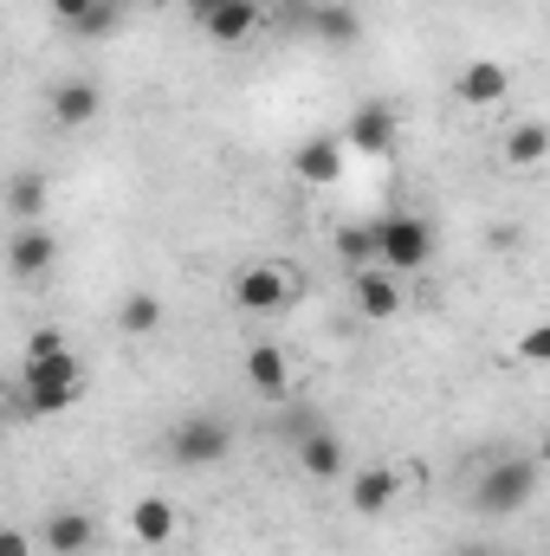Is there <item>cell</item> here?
<instances>
[{
  "instance_id": "obj_1",
  "label": "cell",
  "mask_w": 550,
  "mask_h": 556,
  "mask_svg": "<svg viewBox=\"0 0 550 556\" xmlns=\"http://www.w3.org/2000/svg\"><path fill=\"white\" fill-rule=\"evenodd\" d=\"M78 395H85V363H78L72 350L39 356V363L20 369V408H26V415H65Z\"/></svg>"
},
{
  "instance_id": "obj_2",
  "label": "cell",
  "mask_w": 550,
  "mask_h": 556,
  "mask_svg": "<svg viewBox=\"0 0 550 556\" xmlns=\"http://www.w3.org/2000/svg\"><path fill=\"white\" fill-rule=\"evenodd\" d=\"M532 492H538V459H499V466L479 472L473 505H479L486 518H512V511L532 505Z\"/></svg>"
},
{
  "instance_id": "obj_3",
  "label": "cell",
  "mask_w": 550,
  "mask_h": 556,
  "mask_svg": "<svg viewBox=\"0 0 550 556\" xmlns=\"http://www.w3.org/2000/svg\"><path fill=\"white\" fill-rule=\"evenodd\" d=\"M227 453H234V427L221 415H188V420L168 427V459L175 466H195L201 472V466H221Z\"/></svg>"
},
{
  "instance_id": "obj_4",
  "label": "cell",
  "mask_w": 550,
  "mask_h": 556,
  "mask_svg": "<svg viewBox=\"0 0 550 556\" xmlns=\"http://www.w3.org/2000/svg\"><path fill=\"white\" fill-rule=\"evenodd\" d=\"M383 273L396 278H414L427 260H434V227L421 214H383Z\"/></svg>"
},
{
  "instance_id": "obj_5",
  "label": "cell",
  "mask_w": 550,
  "mask_h": 556,
  "mask_svg": "<svg viewBox=\"0 0 550 556\" xmlns=\"http://www.w3.org/2000/svg\"><path fill=\"white\" fill-rule=\"evenodd\" d=\"M291 291H298V278L285 273V266H247V273L234 278V304L240 311H253V317H273L291 304Z\"/></svg>"
},
{
  "instance_id": "obj_6",
  "label": "cell",
  "mask_w": 550,
  "mask_h": 556,
  "mask_svg": "<svg viewBox=\"0 0 550 556\" xmlns=\"http://www.w3.org/2000/svg\"><path fill=\"white\" fill-rule=\"evenodd\" d=\"M396 130H402V124H396V111H389V104H357V111L343 117V130H337V137H343L350 155H389V149H396Z\"/></svg>"
},
{
  "instance_id": "obj_7",
  "label": "cell",
  "mask_w": 550,
  "mask_h": 556,
  "mask_svg": "<svg viewBox=\"0 0 550 556\" xmlns=\"http://www.w3.org/2000/svg\"><path fill=\"white\" fill-rule=\"evenodd\" d=\"M52 266H59V240H52V227L26 220V227L13 233V247H7V273L20 278V285H33V278H46Z\"/></svg>"
},
{
  "instance_id": "obj_8",
  "label": "cell",
  "mask_w": 550,
  "mask_h": 556,
  "mask_svg": "<svg viewBox=\"0 0 550 556\" xmlns=\"http://www.w3.org/2000/svg\"><path fill=\"white\" fill-rule=\"evenodd\" d=\"M350 304H357L370 324H389V317L402 311V285H396V273H383V266L350 273Z\"/></svg>"
},
{
  "instance_id": "obj_9",
  "label": "cell",
  "mask_w": 550,
  "mask_h": 556,
  "mask_svg": "<svg viewBox=\"0 0 550 556\" xmlns=\"http://www.w3.org/2000/svg\"><path fill=\"white\" fill-rule=\"evenodd\" d=\"M98 538H104V531H98L91 511H52V518L39 525V544H46L52 556H85Z\"/></svg>"
},
{
  "instance_id": "obj_10",
  "label": "cell",
  "mask_w": 550,
  "mask_h": 556,
  "mask_svg": "<svg viewBox=\"0 0 550 556\" xmlns=\"http://www.w3.org/2000/svg\"><path fill=\"white\" fill-rule=\"evenodd\" d=\"M460 104L466 111H492V104H505V91H512V72L499 65V59H473L466 72H460Z\"/></svg>"
},
{
  "instance_id": "obj_11",
  "label": "cell",
  "mask_w": 550,
  "mask_h": 556,
  "mask_svg": "<svg viewBox=\"0 0 550 556\" xmlns=\"http://www.w3.org/2000/svg\"><path fill=\"white\" fill-rule=\"evenodd\" d=\"M98 111H104V91H98L91 78L52 85V124H59V130H85V124H98Z\"/></svg>"
},
{
  "instance_id": "obj_12",
  "label": "cell",
  "mask_w": 550,
  "mask_h": 556,
  "mask_svg": "<svg viewBox=\"0 0 550 556\" xmlns=\"http://www.w3.org/2000/svg\"><path fill=\"white\" fill-rule=\"evenodd\" d=\"M247 382H253L260 402H285V395H291V363H285L278 343H253V350H247Z\"/></svg>"
},
{
  "instance_id": "obj_13",
  "label": "cell",
  "mask_w": 550,
  "mask_h": 556,
  "mask_svg": "<svg viewBox=\"0 0 550 556\" xmlns=\"http://www.w3.org/2000/svg\"><path fill=\"white\" fill-rule=\"evenodd\" d=\"M396 498H402V472H396V466H363V472L350 479V511H363V518L389 511Z\"/></svg>"
},
{
  "instance_id": "obj_14",
  "label": "cell",
  "mask_w": 550,
  "mask_h": 556,
  "mask_svg": "<svg viewBox=\"0 0 550 556\" xmlns=\"http://www.w3.org/2000/svg\"><path fill=\"white\" fill-rule=\"evenodd\" d=\"M260 26H266V7H260V0H227L221 13L201 20V33H208L214 46H240V39H253Z\"/></svg>"
},
{
  "instance_id": "obj_15",
  "label": "cell",
  "mask_w": 550,
  "mask_h": 556,
  "mask_svg": "<svg viewBox=\"0 0 550 556\" xmlns=\"http://www.w3.org/2000/svg\"><path fill=\"white\" fill-rule=\"evenodd\" d=\"M298 466H304L311 479H343L350 459H343V440H337L330 427H311V433L298 440Z\"/></svg>"
},
{
  "instance_id": "obj_16",
  "label": "cell",
  "mask_w": 550,
  "mask_h": 556,
  "mask_svg": "<svg viewBox=\"0 0 550 556\" xmlns=\"http://www.w3.org/2000/svg\"><path fill=\"white\" fill-rule=\"evenodd\" d=\"M505 162H512V168H545L550 162V124L518 117V124L505 130Z\"/></svg>"
},
{
  "instance_id": "obj_17",
  "label": "cell",
  "mask_w": 550,
  "mask_h": 556,
  "mask_svg": "<svg viewBox=\"0 0 550 556\" xmlns=\"http://www.w3.org/2000/svg\"><path fill=\"white\" fill-rule=\"evenodd\" d=\"M130 538H137L142 551L168 544V538H175V505H168V498H155V492L137 498V505H130Z\"/></svg>"
},
{
  "instance_id": "obj_18",
  "label": "cell",
  "mask_w": 550,
  "mask_h": 556,
  "mask_svg": "<svg viewBox=\"0 0 550 556\" xmlns=\"http://www.w3.org/2000/svg\"><path fill=\"white\" fill-rule=\"evenodd\" d=\"M343 155H350L343 137H311L304 149H298V175H304V181H317V188H330V181L343 175Z\"/></svg>"
},
{
  "instance_id": "obj_19",
  "label": "cell",
  "mask_w": 550,
  "mask_h": 556,
  "mask_svg": "<svg viewBox=\"0 0 550 556\" xmlns=\"http://www.w3.org/2000/svg\"><path fill=\"white\" fill-rule=\"evenodd\" d=\"M337 260L350 266V273H370V266H383V227L370 220H357V227H337Z\"/></svg>"
},
{
  "instance_id": "obj_20",
  "label": "cell",
  "mask_w": 550,
  "mask_h": 556,
  "mask_svg": "<svg viewBox=\"0 0 550 556\" xmlns=\"http://www.w3.org/2000/svg\"><path fill=\"white\" fill-rule=\"evenodd\" d=\"M311 33H317L324 46H350V39L363 33V20H357L350 0H317V7H311Z\"/></svg>"
},
{
  "instance_id": "obj_21",
  "label": "cell",
  "mask_w": 550,
  "mask_h": 556,
  "mask_svg": "<svg viewBox=\"0 0 550 556\" xmlns=\"http://www.w3.org/2000/svg\"><path fill=\"white\" fill-rule=\"evenodd\" d=\"M117 330H124V337H155V330H162V298H155V291H130L124 311H117Z\"/></svg>"
},
{
  "instance_id": "obj_22",
  "label": "cell",
  "mask_w": 550,
  "mask_h": 556,
  "mask_svg": "<svg viewBox=\"0 0 550 556\" xmlns=\"http://www.w3.org/2000/svg\"><path fill=\"white\" fill-rule=\"evenodd\" d=\"M39 207H46V175H20L13 181V214L20 220H39Z\"/></svg>"
},
{
  "instance_id": "obj_23",
  "label": "cell",
  "mask_w": 550,
  "mask_h": 556,
  "mask_svg": "<svg viewBox=\"0 0 550 556\" xmlns=\"http://www.w3.org/2000/svg\"><path fill=\"white\" fill-rule=\"evenodd\" d=\"M518 363L550 369V317H545V324H532V330H518Z\"/></svg>"
},
{
  "instance_id": "obj_24",
  "label": "cell",
  "mask_w": 550,
  "mask_h": 556,
  "mask_svg": "<svg viewBox=\"0 0 550 556\" xmlns=\"http://www.w3.org/2000/svg\"><path fill=\"white\" fill-rule=\"evenodd\" d=\"M59 350H72V343H65V330H52V324H46V330H33V343H26V363H39V356H59Z\"/></svg>"
},
{
  "instance_id": "obj_25",
  "label": "cell",
  "mask_w": 550,
  "mask_h": 556,
  "mask_svg": "<svg viewBox=\"0 0 550 556\" xmlns=\"http://www.w3.org/2000/svg\"><path fill=\"white\" fill-rule=\"evenodd\" d=\"M91 13H98V0H52V20H65L72 33H78V26H85Z\"/></svg>"
},
{
  "instance_id": "obj_26",
  "label": "cell",
  "mask_w": 550,
  "mask_h": 556,
  "mask_svg": "<svg viewBox=\"0 0 550 556\" xmlns=\"http://www.w3.org/2000/svg\"><path fill=\"white\" fill-rule=\"evenodd\" d=\"M486 247H492V253H512V247H525V233H518L512 220H499V227L486 233Z\"/></svg>"
},
{
  "instance_id": "obj_27",
  "label": "cell",
  "mask_w": 550,
  "mask_h": 556,
  "mask_svg": "<svg viewBox=\"0 0 550 556\" xmlns=\"http://www.w3.org/2000/svg\"><path fill=\"white\" fill-rule=\"evenodd\" d=\"M0 556H33V538H26V531H7V538H0Z\"/></svg>"
},
{
  "instance_id": "obj_28",
  "label": "cell",
  "mask_w": 550,
  "mask_h": 556,
  "mask_svg": "<svg viewBox=\"0 0 550 556\" xmlns=\"http://www.w3.org/2000/svg\"><path fill=\"white\" fill-rule=\"evenodd\" d=\"M221 7H227V0H188V13H195V20H208V13H221Z\"/></svg>"
},
{
  "instance_id": "obj_29",
  "label": "cell",
  "mask_w": 550,
  "mask_h": 556,
  "mask_svg": "<svg viewBox=\"0 0 550 556\" xmlns=\"http://www.w3.org/2000/svg\"><path fill=\"white\" fill-rule=\"evenodd\" d=\"M453 556H499V551H492V544H460Z\"/></svg>"
},
{
  "instance_id": "obj_30",
  "label": "cell",
  "mask_w": 550,
  "mask_h": 556,
  "mask_svg": "<svg viewBox=\"0 0 550 556\" xmlns=\"http://www.w3.org/2000/svg\"><path fill=\"white\" fill-rule=\"evenodd\" d=\"M117 7H155V0H117Z\"/></svg>"
},
{
  "instance_id": "obj_31",
  "label": "cell",
  "mask_w": 550,
  "mask_h": 556,
  "mask_svg": "<svg viewBox=\"0 0 550 556\" xmlns=\"http://www.w3.org/2000/svg\"><path fill=\"white\" fill-rule=\"evenodd\" d=\"M545 459H550V427H545Z\"/></svg>"
}]
</instances>
